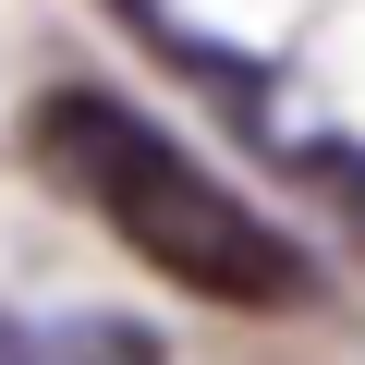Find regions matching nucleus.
Segmentation results:
<instances>
[{
  "label": "nucleus",
  "mask_w": 365,
  "mask_h": 365,
  "mask_svg": "<svg viewBox=\"0 0 365 365\" xmlns=\"http://www.w3.org/2000/svg\"><path fill=\"white\" fill-rule=\"evenodd\" d=\"M37 158L73 182L158 280L207 292V304H292V292H304L292 244L232 195V182H207L158 122H134L122 98H49V110H37Z\"/></svg>",
  "instance_id": "obj_1"
}]
</instances>
